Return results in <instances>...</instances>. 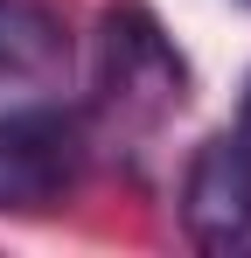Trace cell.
Wrapping results in <instances>:
<instances>
[{
	"mask_svg": "<svg viewBox=\"0 0 251 258\" xmlns=\"http://www.w3.org/2000/svg\"><path fill=\"white\" fill-rule=\"evenodd\" d=\"M181 230L189 244L209 258H237L251 251V126H223L181 168Z\"/></svg>",
	"mask_w": 251,
	"mask_h": 258,
	"instance_id": "3",
	"label": "cell"
},
{
	"mask_svg": "<svg viewBox=\"0 0 251 258\" xmlns=\"http://www.w3.org/2000/svg\"><path fill=\"white\" fill-rule=\"evenodd\" d=\"M237 126H251V77H244V105H237Z\"/></svg>",
	"mask_w": 251,
	"mask_h": 258,
	"instance_id": "5",
	"label": "cell"
},
{
	"mask_svg": "<svg viewBox=\"0 0 251 258\" xmlns=\"http://www.w3.org/2000/svg\"><path fill=\"white\" fill-rule=\"evenodd\" d=\"M70 70V21L56 0H0V91Z\"/></svg>",
	"mask_w": 251,
	"mask_h": 258,
	"instance_id": "4",
	"label": "cell"
},
{
	"mask_svg": "<svg viewBox=\"0 0 251 258\" xmlns=\"http://www.w3.org/2000/svg\"><path fill=\"white\" fill-rule=\"evenodd\" d=\"M189 91H196V70L161 28V14L147 0H112L91 35V105H84L98 147L161 133L189 105Z\"/></svg>",
	"mask_w": 251,
	"mask_h": 258,
	"instance_id": "1",
	"label": "cell"
},
{
	"mask_svg": "<svg viewBox=\"0 0 251 258\" xmlns=\"http://www.w3.org/2000/svg\"><path fill=\"white\" fill-rule=\"evenodd\" d=\"M244 7H251V0H244Z\"/></svg>",
	"mask_w": 251,
	"mask_h": 258,
	"instance_id": "6",
	"label": "cell"
},
{
	"mask_svg": "<svg viewBox=\"0 0 251 258\" xmlns=\"http://www.w3.org/2000/svg\"><path fill=\"white\" fill-rule=\"evenodd\" d=\"M98 161L84 105H14L0 112V216L56 210Z\"/></svg>",
	"mask_w": 251,
	"mask_h": 258,
	"instance_id": "2",
	"label": "cell"
}]
</instances>
